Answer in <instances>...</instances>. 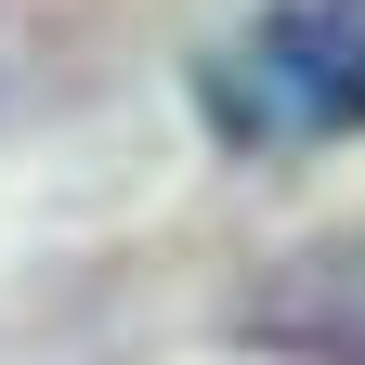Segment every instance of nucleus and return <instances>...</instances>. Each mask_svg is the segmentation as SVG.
I'll return each mask as SVG.
<instances>
[{
    "mask_svg": "<svg viewBox=\"0 0 365 365\" xmlns=\"http://www.w3.org/2000/svg\"><path fill=\"white\" fill-rule=\"evenodd\" d=\"M248 327H261V339H300V352L365 365V235H327V248L274 261V274H261V300H248Z\"/></svg>",
    "mask_w": 365,
    "mask_h": 365,
    "instance_id": "2",
    "label": "nucleus"
},
{
    "mask_svg": "<svg viewBox=\"0 0 365 365\" xmlns=\"http://www.w3.org/2000/svg\"><path fill=\"white\" fill-rule=\"evenodd\" d=\"M209 118L235 144H339V130H365V14L300 0V14L248 26L209 66Z\"/></svg>",
    "mask_w": 365,
    "mask_h": 365,
    "instance_id": "1",
    "label": "nucleus"
}]
</instances>
